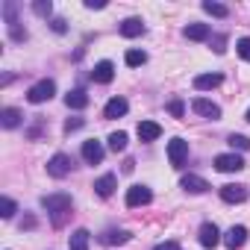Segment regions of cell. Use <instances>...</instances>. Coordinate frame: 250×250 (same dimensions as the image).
Segmentation results:
<instances>
[{"instance_id":"obj_1","label":"cell","mask_w":250,"mask_h":250,"mask_svg":"<svg viewBox=\"0 0 250 250\" xmlns=\"http://www.w3.org/2000/svg\"><path fill=\"white\" fill-rule=\"evenodd\" d=\"M42 206L53 215V224L59 227L62 224V215L71 212V194H47V197H42Z\"/></svg>"},{"instance_id":"obj_2","label":"cell","mask_w":250,"mask_h":250,"mask_svg":"<svg viewBox=\"0 0 250 250\" xmlns=\"http://www.w3.org/2000/svg\"><path fill=\"white\" fill-rule=\"evenodd\" d=\"M56 94V83L53 80H39L30 91H27V100L30 103H44V100H50Z\"/></svg>"},{"instance_id":"obj_3","label":"cell","mask_w":250,"mask_h":250,"mask_svg":"<svg viewBox=\"0 0 250 250\" xmlns=\"http://www.w3.org/2000/svg\"><path fill=\"white\" fill-rule=\"evenodd\" d=\"M168 159L174 168H183L186 159H188V142L186 139H171L168 142Z\"/></svg>"},{"instance_id":"obj_4","label":"cell","mask_w":250,"mask_h":250,"mask_svg":"<svg viewBox=\"0 0 250 250\" xmlns=\"http://www.w3.org/2000/svg\"><path fill=\"white\" fill-rule=\"evenodd\" d=\"M71 165H74V162H71V156H68V153H56V156L47 162V174H50V177H56V180H62V177H68V174H71Z\"/></svg>"},{"instance_id":"obj_5","label":"cell","mask_w":250,"mask_h":250,"mask_svg":"<svg viewBox=\"0 0 250 250\" xmlns=\"http://www.w3.org/2000/svg\"><path fill=\"white\" fill-rule=\"evenodd\" d=\"M215 168L224 171V174H235V171L244 168V159L238 153H221V156H215Z\"/></svg>"},{"instance_id":"obj_6","label":"cell","mask_w":250,"mask_h":250,"mask_svg":"<svg viewBox=\"0 0 250 250\" xmlns=\"http://www.w3.org/2000/svg\"><path fill=\"white\" fill-rule=\"evenodd\" d=\"M150 200H153V194L147 186H130L127 188V206H147Z\"/></svg>"},{"instance_id":"obj_7","label":"cell","mask_w":250,"mask_h":250,"mask_svg":"<svg viewBox=\"0 0 250 250\" xmlns=\"http://www.w3.org/2000/svg\"><path fill=\"white\" fill-rule=\"evenodd\" d=\"M191 109L197 112V115H203V118H221V106L218 103H212V100H206V97H197V100H191Z\"/></svg>"},{"instance_id":"obj_8","label":"cell","mask_w":250,"mask_h":250,"mask_svg":"<svg viewBox=\"0 0 250 250\" xmlns=\"http://www.w3.org/2000/svg\"><path fill=\"white\" fill-rule=\"evenodd\" d=\"M83 159H85L88 165H100V162H103V145L94 142V139L83 142Z\"/></svg>"},{"instance_id":"obj_9","label":"cell","mask_w":250,"mask_h":250,"mask_svg":"<svg viewBox=\"0 0 250 250\" xmlns=\"http://www.w3.org/2000/svg\"><path fill=\"white\" fill-rule=\"evenodd\" d=\"M221 200L224 203H244L247 200V188L244 186H235V183L221 186Z\"/></svg>"},{"instance_id":"obj_10","label":"cell","mask_w":250,"mask_h":250,"mask_svg":"<svg viewBox=\"0 0 250 250\" xmlns=\"http://www.w3.org/2000/svg\"><path fill=\"white\" fill-rule=\"evenodd\" d=\"M197 238H200V244H203V247H209V250H212V247H215L218 241H224V238H221V229H218L215 224H209V221H206V224L200 227Z\"/></svg>"},{"instance_id":"obj_11","label":"cell","mask_w":250,"mask_h":250,"mask_svg":"<svg viewBox=\"0 0 250 250\" xmlns=\"http://www.w3.org/2000/svg\"><path fill=\"white\" fill-rule=\"evenodd\" d=\"M91 80H94V83H103V85H106V83H112V80H115V65H112V62H106V59H103V62H97V65L91 68Z\"/></svg>"},{"instance_id":"obj_12","label":"cell","mask_w":250,"mask_h":250,"mask_svg":"<svg viewBox=\"0 0 250 250\" xmlns=\"http://www.w3.org/2000/svg\"><path fill=\"white\" fill-rule=\"evenodd\" d=\"M180 186H183L186 191H191V194H203V191H209V188H212V186H209L203 177H197V174H186Z\"/></svg>"},{"instance_id":"obj_13","label":"cell","mask_w":250,"mask_h":250,"mask_svg":"<svg viewBox=\"0 0 250 250\" xmlns=\"http://www.w3.org/2000/svg\"><path fill=\"white\" fill-rule=\"evenodd\" d=\"M244 241H247V229H244V227H229V229L224 232V244H227L229 250H238Z\"/></svg>"},{"instance_id":"obj_14","label":"cell","mask_w":250,"mask_h":250,"mask_svg":"<svg viewBox=\"0 0 250 250\" xmlns=\"http://www.w3.org/2000/svg\"><path fill=\"white\" fill-rule=\"evenodd\" d=\"M136 133H139V139H142V142H156V139L162 136V127H159L156 121H142Z\"/></svg>"},{"instance_id":"obj_15","label":"cell","mask_w":250,"mask_h":250,"mask_svg":"<svg viewBox=\"0 0 250 250\" xmlns=\"http://www.w3.org/2000/svg\"><path fill=\"white\" fill-rule=\"evenodd\" d=\"M118 188V177L115 174H103L100 180H94V191L100 197H112V191Z\"/></svg>"},{"instance_id":"obj_16","label":"cell","mask_w":250,"mask_h":250,"mask_svg":"<svg viewBox=\"0 0 250 250\" xmlns=\"http://www.w3.org/2000/svg\"><path fill=\"white\" fill-rule=\"evenodd\" d=\"M145 33V21L142 18H127L121 24V36L124 39H136V36H142Z\"/></svg>"},{"instance_id":"obj_17","label":"cell","mask_w":250,"mask_h":250,"mask_svg":"<svg viewBox=\"0 0 250 250\" xmlns=\"http://www.w3.org/2000/svg\"><path fill=\"white\" fill-rule=\"evenodd\" d=\"M221 83H224V77H221V74H200V77H194V88H197V91L218 88Z\"/></svg>"},{"instance_id":"obj_18","label":"cell","mask_w":250,"mask_h":250,"mask_svg":"<svg viewBox=\"0 0 250 250\" xmlns=\"http://www.w3.org/2000/svg\"><path fill=\"white\" fill-rule=\"evenodd\" d=\"M65 103H68V109H85V106H88L85 88H71V91L65 94Z\"/></svg>"},{"instance_id":"obj_19","label":"cell","mask_w":250,"mask_h":250,"mask_svg":"<svg viewBox=\"0 0 250 250\" xmlns=\"http://www.w3.org/2000/svg\"><path fill=\"white\" fill-rule=\"evenodd\" d=\"M127 109H130V103L124 100V97H112V100L106 103L103 115H106V118H121V115H127Z\"/></svg>"},{"instance_id":"obj_20","label":"cell","mask_w":250,"mask_h":250,"mask_svg":"<svg viewBox=\"0 0 250 250\" xmlns=\"http://www.w3.org/2000/svg\"><path fill=\"white\" fill-rule=\"evenodd\" d=\"M21 121H24V112H21V109H12V106H9V109L0 112V124H3L6 130H15Z\"/></svg>"},{"instance_id":"obj_21","label":"cell","mask_w":250,"mask_h":250,"mask_svg":"<svg viewBox=\"0 0 250 250\" xmlns=\"http://www.w3.org/2000/svg\"><path fill=\"white\" fill-rule=\"evenodd\" d=\"M183 33H186V39H191V42H206V39H209V24H188Z\"/></svg>"},{"instance_id":"obj_22","label":"cell","mask_w":250,"mask_h":250,"mask_svg":"<svg viewBox=\"0 0 250 250\" xmlns=\"http://www.w3.org/2000/svg\"><path fill=\"white\" fill-rule=\"evenodd\" d=\"M68 250H88V229H74L68 238Z\"/></svg>"},{"instance_id":"obj_23","label":"cell","mask_w":250,"mask_h":250,"mask_svg":"<svg viewBox=\"0 0 250 250\" xmlns=\"http://www.w3.org/2000/svg\"><path fill=\"white\" fill-rule=\"evenodd\" d=\"M100 241H103V244H127V241H130V232H127V229H106V232L100 235Z\"/></svg>"},{"instance_id":"obj_24","label":"cell","mask_w":250,"mask_h":250,"mask_svg":"<svg viewBox=\"0 0 250 250\" xmlns=\"http://www.w3.org/2000/svg\"><path fill=\"white\" fill-rule=\"evenodd\" d=\"M106 142H109V150H115V153L127 150V133H121V130H118V133H112Z\"/></svg>"},{"instance_id":"obj_25","label":"cell","mask_w":250,"mask_h":250,"mask_svg":"<svg viewBox=\"0 0 250 250\" xmlns=\"http://www.w3.org/2000/svg\"><path fill=\"white\" fill-rule=\"evenodd\" d=\"M203 12H209V15H215V18H227V15H229V9H227L224 3H215V0H206V3H203Z\"/></svg>"},{"instance_id":"obj_26","label":"cell","mask_w":250,"mask_h":250,"mask_svg":"<svg viewBox=\"0 0 250 250\" xmlns=\"http://www.w3.org/2000/svg\"><path fill=\"white\" fill-rule=\"evenodd\" d=\"M124 62H127L130 68H139V65H145V62H147V53H145V50H127Z\"/></svg>"},{"instance_id":"obj_27","label":"cell","mask_w":250,"mask_h":250,"mask_svg":"<svg viewBox=\"0 0 250 250\" xmlns=\"http://www.w3.org/2000/svg\"><path fill=\"white\" fill-rule=\"evenodd\" d=\"M227 142H229V147H232V150H235V147H238V150H250V139H247V136H238V133H232Z\"/></svg>"},{"instance_id":"obj_28","label":"cell","mask_w":250,"mask_h":250,"mask_svg":"<svg viewBox=\"0 0 250 250\" xmlns=\"http://www.w3.org/2000/svg\"><path fill=\"white\" fill-rule=\"evenodd\" d=\"M33 12L42 15V18H47V15L53 12V3H50V0H36V3H33Z\"/></svg>"},{"instance_id":"obj_29","label":"cell","mask_w":250,"mask_h":250,"mask_svg":"<svg viewBox=\"0 0 250 250\" xmlns=\"http://www.w3.org/2000/svg\"><path fill=\"white\" fill-rule=\"evenodd\" d=\"M15 209H18V206H15V200H12V197H3V200H0V215H3V218H12V215H15Z\"/></svg>"},{"instance_id":"obj_30","label":"cell","mask_w":250,"mask_h":250,"mask_svg":"<svg viewBox=\"0 0 250 250\" xmlns=\"http://www.w3.org/2000/svg\"><path fill=\"white\" fill-rule=\"evenodd\" d=\"M235 50H238V56H241L244 62H250V39H238V42H235Z\"/></svg>"},{"instance_id":"obj_31","label":"cell","mask_w":250,"mask_h":250,"mask_svg":"<svg viewBox=\"0 0 250 250\" xmlns=\"http://www.w3.org/2000/svg\"><path fill=\"white\" fill-rule=\"evenodd\" d=\"M83 127V118H68L65 121V133H74V130H80Z\"/></svg>"},{"instance_id":"obj_32","label":"cell","mask_w":250,"mask_h":250,"mask_svg":"<svg viewBox=\"0 0 250 250\" xmlns=\"http://www.w3.org/2000/svg\"><path fill=\"white\" fill-rule=\"evenodd\" d=\"M168 109H171V115H174V118H183V112H186L183 100H171V106H168Z\"/></svg>"},{"instance_id":"obj_33","label":"cell","mask_w":250,"mask_h":250,"mask_svg":"<svg viewBox=\"0 0 250 250\" xmlns=\"http://www.w3.org/2000/svg\"><path fill=\"white\" fill-rule=\"evenodd\" d=\"M153 250H183V247H180L177 241H162V244H156Z\"/></svg>"},{"instance_id":"obj_34","label":"cell","mask_w":250,"mask_h":250,"mask_svg":"<svg viewBox=\"0 0 250 250\" xmlns=\"http://www.w3.org/2000/svg\"><path fill=\"white\" fill-rule=\"evenodd\" d=\"M212 44H215V53H224V50H227V47H224V44H227V39H224V36H215V42H212Z\"/></svg>"},{"instance_id":"obj_35","label":"cell","mask_w":250,"mask_h":250,"mask_svg":"<svg viewBox=\"0 0 250 250\" xmlns=\"http://www.w3.org/2000/svg\"><path fill=\"white\" fill-rule=\"evenodd\" d=\"M103 0H85V9H103Z\"/></svg>"},{"instance_id":"obj_36","label":"cell","mask_w":250,"mask_h":250,"mask_svg":"<svg viewBox=\"0 0 250 250\" xmlns=\"http://www.w3.org/2000/svg\"><path fill=\"white\" fill-rule=\"evenodd\" d=\"M53 30H56V33H65L68 27H65V21H62V18H56V21H53Z\"/></svg>"},{"instance_id":"obj_37","label":"cell","mask_w":250,"mask_h":250,"mask_svg":"<svg viewBox=\"0 0 250 250\" xmlns=\"http://www.w3.org/2000/svg\"><path fill=\"white\" fill-rule=\"evenodd\" d=\"M247 121H250V109H247Z\"/></svg>"}]
</instances>
